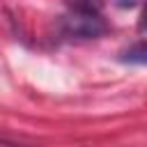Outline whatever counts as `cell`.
<instances>
[{
	"mask_svg": "<svg viewBox=\"0 0 147 147\" xmlns=\"http://www.w3.org/2000/svg\"><path fill=\"white\" fill-rule=\"evenodd\" d=\"M138 28H140L142 32H147V2H145V7H142V16H140V23H138Z\"/></svg>",
	"mask_w": 147,
	"mask_h": 147,
	"instance_id": "cell-4",
	"label": "cell"
},
{
	"mask_svg": "<svg viewBox=\"0 0 147 147\" xmlns=\"http://www.w3.org/2000/svg\"><path fill=\"white\" fill-rule=\"evenodd\" d=\"M108 30L106 21L101 14H78V11H67L62 16V32L67 37L76 39H96Z\"/></svg>",
	"mask_w": 147,
	"mask_h": 147,
	"instance_id": "cell-1",
	"label": "cell"
},
{
	"mask_svg": "<svg viewBox=\"0 0 147 147\" xmlns=\"http://www.w3.org/2000/svg\"><path fill=\"white\" fill-rule=\"evenodd\" d=\"M119 62L124 64H147V41H136L126 51L119 53Z\"/></svg>",
	"mask_w": 147,
	"mask_h": 147,
	"instance_id": "cell-2",
	"label": "cell"
},
{
	"mask_svg": "<svg viewBox=\"0 0 147 147\" xmlns=\"http://www.w3.org/2000/svg\"><path fill=\"white\" fill-rule=\"evenodd\" d=\"M67 11H78V14H101L106 7V0H64Z\"/></svg>",
	"mask_w": 147,
	"mask_h": 147,
	"instance_id": "cell-3",
	"label": "cell"
}]
</instances>
